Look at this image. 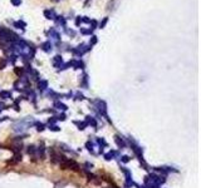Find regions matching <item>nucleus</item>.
<instances>
[{"mask_svg": "<svg viewBox=\"0 0 201 188\" xmlns=\"http://www.w3.org/2000/svg\"><path fill=\"white\" fill-rule=\"evenodd\" d=\"M97 43V39H96V36H93V39H92V44H96Z\"/></svg>", "mask_w": 201, "mask_h": 188, "instance_id": "nucleus-18", "label": "nucleus"}, {"mask_svg": "<svg viewBox=\"0 0 201 188\" xmlns=\"http://www.w3.org/2000/svg\"><path fill=\"white\" fill-rule=\"evenodd\" d=\"M122 160H123V162H128V160H130V158H128L127 156H123V157H122Z\"/></svg>", "mask_w": 201, "mask_h": 188, "instance_id": "nucleus-14", "label": "nucleus"}, {"mask_svg": "<svg viewBox=\"0 0 201 188\" xmlns=\"http://www.w3.org/2000/svg\"><path fill=\"white\" fill-rule=\"evenodd\" d=\"M50 129H52V131H54V132H58V131H59V128H58V127H55V125H54V127H52Z\"/></svg>", "mask_w": 201, "mask_h": 188, "instance_id": "nucleus-16", "label": "nucleus"}, {"mask_svg": "<svg viewBox=\"0 0 201 188\" xmlns=\"http://www.w3.org/2000/svg\"><path fill=\"white\" fill-rule=\"evenodd\" d=\"M60 168L62 169H67V168H72L74 170H77L79 168V166L77 163L74 162V160H69V159H65L63 162H60Z\"/></svg>", "mask_w": 201, "mask_h": 188, "instance_id": "nucleus-1", "label": "nucleus"}, {"mask_svg": "<svg viewBox=\"0 0 201 188\" xmlns=\"http://www.w3.org/2000/svg\"><path fill=\"white\" fill-rule=\"evenodd\" d=\"M45 88H47V82H40V83H39V89H45Z\"/></svg>", "mask_w": 201, "mask_h": 188, "instance_id": "nucleus-8", "label": "nucleus"}, {"mask_svg": "<svg viewBox=\"0 0 201 188\" xmlns=\"http://www.w3.org/2000/svg\"><path fill=\"white\" fill-rule=\"evenodd\" d=\"M15 160H16V162L22 160V154H20V153H16V154H15Z\"/></svg>", "mask_w": 201, "mask_h": 188, "instance_id": "nucleus-11", "label": "nucleus"}, {"mask_svg": "<svg viewBox=\"0 0 201 188\" xmlns=\"http://www.w3.org/2000/svg\"><path fill=\"white\" fill-rule=\"evenodd\" d=\"M3 107H4V104H3V103H0V112H1V109H3Z\"/></svg>", "mask_w": 201, "mask_h": 188, "instance_id": "nucleus-19", "label": "nucleus"}, {"mask_svg": "<svg viewBox=\"0 0 201 188\" xmlns=\"http://www.w3.org/2000/svg\"><path fill=\"white\" fill-rule=\"evenodd\" d=\"M45 15L48 16V19H53V16H54V11H45Z\"/></svg>", "mask_w": 201, "mask_h": 188, "instance_id": "nucleus-9", "label": "nucleus"}, {"mask_svg": "<svg viewBox=\"0 0 201 188\" xmlns=\"http://www.w3.org/2000/svg\"><path fill=\"white\" fill-rule=\"evenodd\" d=\"M54 105H55V107H58V109H63V111L67 109V105H64V104H62V103H55Z\"/></svg>", "mask_w": 201, "mask_h": 188, "instance_id": "nucleus-5", "label": "nucleus"}, {"mask_svg": "<svg viewBox=\"0 0 201 188\" xmlns=\"http://www.w3.org/2000/svg\"><path fill=\"white\" fill-rule=\"evenodd\" d=\"M106 23H107V18H106L105 20H103V22H102V23H100V28H103V26H105V25H106Z\"/></svg>", "mask_w": 201, "mask_h": 188, "instance_id": "nucleus-15", "label": "nucleus"}, {"mask_svg": "<svg viewBox=\"0 0 201 188\" xmlns=\"http://www.w3.org/2000/svg\"><path fill=\"white\" fill-rule=\"evenodd\" d=\"M28 153H29V154H34V153H35V147H34V146L28 147Z\"/></svg>", "mask_w": 201, "mask_h": 188, "instance_id": "nucleus-4", "label": "nucleus"}, {"mask_svg": "<svg viewBox=\"0 0 201 188\" xmlns=\"http://www.w3.org/2000/svg\"><path fill=\"white\" fill-rule=\"evenodd\" d=\"M49 46H52L49 42H48V43H44V44H43V49L45 50V52H49Z\"/></svg>", "mask_w": 201, "mask_h": 188, "instance_id": "nucleus-7", "label": "nucleus"}, {"mask_svg": "<svg viewBox=\"0 0 201 188\" xmlns=\"http://www.w3.org/2000/svg\"><path fill=\"white\" fill-rule=\"evenodd\" d=\"M113 154H114V152H111V153H108V154H106V156H105V157H106V159H107V160L112 159V157H113Z\"/></svg>", "mask_w": 201, "mask_h": 188, "instance_id": "nucleus-10", "label": "nucleus"}, {"mask_svg": "<svg viewBox=\"0 0 201 188\" xmlns=\"http://www.w3.org/2000/svg\"><path fill=\"white\" fill-rule=\"evenodd\" d=\"M58 119H60V121H64V119H65V115H64V114H62V115H60V117L58 118Z\"/></svg>", "mask_w": 201, "mask_h": 188, "instance_id": "nucleus-17", "label": "nucleus"}, {"mask_svg": "<svg viewBox=\"0 0 201 188\" xmlns=\"http://www.w3.org/2000/svg\"><path fill=\"white\" fill-rule=\"evenodd\" d=\"M12 3L14 5H20L22 4V0H12Z\"/></svg>", "mask_w": 201, "mask_h": 188, "instance_id": "nucleus-12", "label": "nucleus"}, {"mask_svg": "<svg viewBox=\"0 0 201 188\" xmlns=\"http://www.w3.org/2000/svg\"><path fill=\"white\" fill-rule=\"evenodd\" d=\"M44 129V124H38V131L41 132Z\"/></svg>", "mask_w": 201, "mask_h": 188, "instance_id": "nucleus-13", "label": "nucleus"}, {"mask_svg": "<svg viewBox=\"0 0 201 188\" xmlns=\"http://www.w3.org/2000/svg\"><path fill=\"white\" fill-rule=\"evenodd\" d=\"M0 97H1L3 99L12 98V93H10V92H1V93H0Z\"/></svg>", "mask_w": 201, "mask_h": 188, "instance_id": "nucleus-2", "label": "nucleus"}, {"mask_svg": "<svg viewBox=\"0 0 201 188\" xmlns=\"http://www.w3.org/2000/svg\"><path fill=\"white\" fill-rule=\"evenodd\" d=\"M6 67V60L5 59H0V69H4Z\"/></svg>", "mask_w": 201, "mask_h": 188, "instance_id": "nucleus-6", "label": "nucleus"}, {"mask_svg": "<svg viewBox=\"0 0 201 188\" xmlns=\"http://www.w3.org/2000/svg\"><path fill=\"white\" fill-rule=\"evenodd\" d=\"M116 143H117V146H118V147H121V148H123V147H124V143L122 142V139L120 141V137H116Z\"/></svg>", "mask_w": 201, "mask_h": 188, "instance_id": "nucleus-3", "label": "nucleus"}]
</instances>
